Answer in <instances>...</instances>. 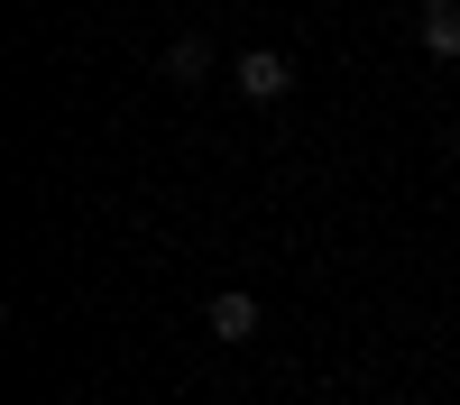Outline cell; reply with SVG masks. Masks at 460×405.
I'll use <instances>...</instances> for the list:
<instances>
[{
    "mask_svg": "<svg viewBox=\"0 0 460 405\" xmlns=\"http://www.w3.org/2000/svg\"><path fill=\"white\" fill-rule=\"evenodd\" d=\"M286 92H295V65H286L277 47H249V56H240V101H258V110H277Z\"/></svg>",
    "mask_w": 460,
    "mask_h": 405,
    "instance_id": "6da1fadb",
    "label": "cell"
},
{
    "mask_svg": "<svg viewBox=\"0 0 460 405\" xmlns=\"http://www.w3.org/2000/svg\"><path fill=\"white\" fill-rule=\"evenodd\" d=\"M203 322L221 331V341H249V331H258V295H240V286H230V295H212V304H203Z\"/></svg>",
    "mask_w": 460,
    "mask_h": 405,
    "instance_id": "7a4b0ae2",
    "label": "cell"
},
{
    "mask_svg": "<svg viewBox=\"0 0 460 405\" xmlns=\"http://www.w3.org/2000/svg\"><path fill=\"white\" fill-rule=\"evenodd\" d=\"M424 56H460V0H424Z\"/></svg>",
    "mask_w": 460,
    "mask_h": 405,
    "instance_id": "3957f363",
    "label": "cell"
},
{
    "mask_svg": "<svg viewBox=\"0 0 460 405\" xmlns=\"http://www.w3.org/2000/svg\"><path fill=\"white\" fill-rule=\"evenodd\" d=\"M166 74H175V84H194V74H203V37H175V47H166Z\"/></svg>",
    "mask_w": 460,
    "mask_h": 405,
    "instance_id": "277c9868",
    "label": "cell"
},
{
    "mask_svg": "<svg viewBox=\"0 0 460 405\" xmlns=\"http://www.w3.org/2000/svg\"><path fill=\"white\" fill-rule=\"evenodd\" d=\"M451 157H460V138H451Z\"/></svg>",
    "mask_w": 460,
    "mask_h": 405,
    "instance_id": "5b68a950",
    "label": "cell"
}]
</instances>
